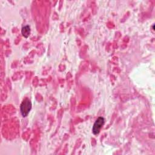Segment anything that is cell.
Listing matches in <instances>:
<instances>
[{
  "label": "cell",
  "instance_id": "cell-1",
  "mask_svg": "<svg viewBox=\"0 0 155 155\" xmlns=\"http://www.w3.org/2000/svg\"><path fill=\"white\" fill-rule=\"evenodd\" d=\"M31 109V102L28 99H25L20 105V111L23 117H26Z\"/></svg>",
  "mask_w": 155,
  "mask_h": 155
},
{
  "label": "cell",
  "instance_id": "cell-2",
  "mask_svg": "<svg viewBox=\"0 0 155 155\" xmlns=\"http://www.w3.org/2000/svg\"><path fill=\"white\" fill-rule=\"evenodd\" d=\"M104 122H105V120L103 117H99L96 119L94 124H93V128H92V132L94 135L97 134L100 132V130L104 124Z\"/></svg>",
  "mask_w": 155,
  "mask_h": 155
},
{
  "label": "cell",
  "instance_id": "cell-3",
  "mask_svg": "<svg viewBox=\"0 0 155 155\" xmlns=\"http://www.w3.org/2000/svg\"><path fill=\"white\" fill-rule=\"evenodd\" d=\"M21 33L24 37L27 38L30 34V28L29 25H25L22 28Z\"/></svg>",
  "mask_w": 155,
  "mask_h": 155
}]
</instances>
